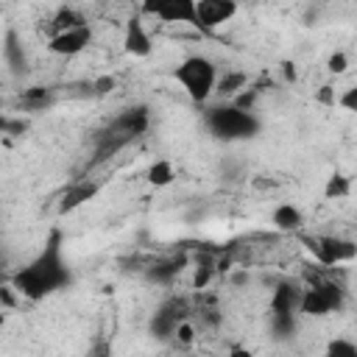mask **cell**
Listing matches in <instances>:
<instances>
[{
	"label": "cell",
	"instance_id": "7c38bea8",
	"mask_svg": "<svg viewBox=\"0 0 357 357\" xmlns=\"http://www.w3.org/2000/svg\"><path fill=\"white\" fill-rule=\"evenodd\" d=\"M271 223H273L279 231H296V229H301L304 215H301V209L293 206V204H279V206L273 209V215H271Z\"/></svg>",
	"mask_w": 357,
	"mask_h": 357
},
{
	"label": "cell",
	"instance_id": "44dd1931",
	"mask_svg": "<svg viewBox=\"0 0 357 357\" xmlns=\"http://www.w3.org/2000/svg\"><path fill=\"white\" fill-rule=\"evenodd\" d=\"M326 354H335V357H357V343H349V340H332L326 346Z\"/></svg>",
	"mask_w": 357,
	"mask_h": 357
},
{
	"label": "cell",
	"instance_id": "ffe728a7",
	"mask_svg": "<svg viewBox=\"0 0 357 357\" xmlns=\"http://www.w3.org/2000/svg\"><path fill=\"white\" fill-rule=\"evenodd\" d=\"M28 109H39V106H45L47 100H50V92L47 89H42V86H33V89H28V92H22V98H20Z\"/></svg>",
	"mask_w": 357,
	"mask_h": 357
},
{
	"label": "cell",
	"instance_id": "d6986e66",
	"mask_svg": "<svg viewBox=\"0 0 357 357\" xmlns=\"http://www.w3.org/2000/svg\"><path fill=\"white\" fill-rule=\"evenodd\" d=\"M178 271H181V259H170V262L153 265V268L148 271V276H151L153 282H167V279H173Z\"/></svg>",
	"mask_w": 357,
	"mask_h": 357
},
{
	"label": "cell",
	"instance_id": "484cf974",
	"mask_svg": "<svg viewBox=\"0 0 357 357\" xmlns=\"http://www.w3.org/2000/svg\"><path fill=\"white\" fill-rule=\"evenodd\" d=\"M254 100H257V89H243L240 95H234V106L237 109H245V112L254 109Z\"/></svg>",
	"mask_w": 357,
	"mask_h": 357
},
{
	"label": "cell",
	"instance_id": "7a4b0ae2",
	"mask_svg": "<svg viewBox=\"0 0 357 357\" xmlns=\"http://www.w3.org/2000/svg\"><path fill=\"white\" fill-rule=\"evenodd\" d=\"M176 81L195 103H204L218 89V70L206 56H187L176 67Z\"/></svg>",
	"mask_w": 357,
	"mask_h": 357
},
{
	"label": "cell",
	"instance_id": "2e32d148",
	"mask_svg": "<svg viewBox=\"0 0 357 357\" xmlns=\"http://www.w3.org/2000/svg\"><path fill=\"white\" fill-rule=\"evenodd\" d=\"M78 25H86L84 17H81L78 11H73V8H61V11H56V17L50 20V36H56V33H61V31H70V28H78Z\"/></svg>",
	"mask_w": 357,
	"mask_h": 357
},
{
	"label": "cell",
	"instance_id": "f546056e",
	"mask_svg": "<svg viewBox=\"0 0 357 357\" xmlns=\"http://www.w3.org/2000/svg\"><path fill=\"white\" fill-rule=\"evenodd\" d=\"M282 73H284L287 81H293V78H296V64H293V61H284V64H282Z\"/></svg>",
	"mask_w": 357,
	"mask_h": 357
},
{
	"label": "cell",
	"instance_id": "7402d4cb",
	"mask_svg": "<svg viewBox=\"0 0 357 357\" xmlns=\"http://www.w3.org/2000/svg\"><path fill=\"white\" fill-rule=\"evenodd\" d=\"M212 276H215V268H212L209 262L198 265V268H195V276H192V287H195V290H204V287L212 282Z\"/></svg>",
	"mask_w": 357,
	"mask_h": 357
},
{
	"label": "cell",
	"instance_id": "83f0119b",
	"mask_svg": "<svg viewBox=\"0 0 357 357\" xmlns=\"http://www.w3.org/2000/svg\"><path fill=\"white\" fill-rule=\"evenodd\" d=\"M14 290H17L14 284H3V287H0V304H3L6 310H11V307L17 304V298H14Z\"/></svg>",
	"mask_w": 357,
	"mask_h": 357
},
{
	"label": "cell",
	"instance_id": "4fadbf2b",
	"mask_svg": "<svg viewBox=\"0 0 357 357\" xmlns=\"http://www.w3.org/2000/svg\"><path fill=\"white\" fill-rule=\"evenodd\" d=\"M301 290H296L290 282H282L271 296V312H293L298 307Z\"/></svg>",
	"mask_w": 357,
	"mask_h": 357
},
{
	"label": "cell",
	"instance_id": "6da1fadb",
	"mask_svg": "<svg viewBox=\"0 0 357 357\" xmlns=\"http://www.w3.org/2000/svg\"><path fill=\"white\" fill-rule=\"evenodd\" d=\"M67 279H70V271H67V265L61 259L59 234H53L50 243H47V248L31 265H25L20 273H14L11 284L17 287L20 296L36 301V298H45L47 293L59 290L61 284H67Z\"/></svg>",
	"mask_w": 357,
	"mask_h": 357
},
{
	"label": "cell",
	"instance_id": "8fae6325",
	"mask_svg": "<svg viewBox=\"0 0 357 357\" xmlns=\"http://www.w3.org/2000/svg\"><path fill=\"white\" fill-rule=\"evenodd\" d=\"M95 192H98V184H95V181H78V184L67 187V192L61 195L59 209H61V212H73V209H78L81 204L92 201V198H95Z\"/></svg>",
	"mask_w": 357,
	"mask_h": 357
},
{
	"label": "cell",
	"instance_id": "cb8c5ba5",
	"mask_svg": "<svg viewBox=\"0 0 357 357\" xmlns=\"http://www.w3.org/2000/svg\"><path fill=\"white\" fill-rule=\"evenodd\" d=\"M176 340H178L181 346H190V343L195 340V326H192L187 318H184V321L176 326Z\"/></svg>",
	"mask_w": 357,
	"mask_h": 357
},
{
	"label": "cell",
	"instance_id": "5b68a950",
	"mask_svg": "<svg viewBox=\"0 0 357 357\" xmlns=\"http://www.w3.org/2000/svg\"><path fill=\"white\" fill-rule=\"evenodd\" d=\"M307 243H310V251L315 254V259L321 265H326V268L340 265V262H349V259L357 257V243L354 240H343V237L326 234V237H312Z\"/></svg>",
	"mask_w": 357,
	"mask_h": 357
},
{
	"label": "cell",
	"instance_id": "e0dca14e",
	"mask_svg": "<svg viewBox=\"0 0 357 357\" xmlns=\"http://www.w3.org/2000/svg\"><path fill=\"white\" fill-rule=\"evenodd\" d=\"M173 178H176V173H173V165L167 159H156L148 167V181L153 187H167V184H173Z\"/></svg>",
	"mask_w": 357,
	"mask_h": 357
},
{
	"label": "cell",
	"instance_id": "9a60e30c",
	"mask_svg": "<svg viewBox=\"0 0 357 357\" xmlns=\"http://www.w3.org/2000/svg\"><path fill=\"white\" fill-rule=\"evenodd\" d=\"M351 192V178L343 176V173H332L324 184V198L326 201H340V198H349Z\"/></svg>",
	"mask_w": 357,
	"mask_h": 357
},
{
	"label": "cell",
	"instance_id": "d4e9b609",
	"mask_svg": "<svg viewBox=\"0 0 357 357\" xmlns=\"http://www.w3.org/2000/svg\"><path fill=\"white\" fill-rule=\"evenodd\" d=\"M114 86H117V78H114V75H100V78H95V84H92L95 95H109Z\"/></svg>",
	"mask_w": 357,
	"mask_h": 357
},
{
	"label": "cell",
	"instance_id": "30bf717a",
	"mask_svg": "<svg viewBox=\"0 0 357 357\" xmlns=\"http://www.w3.org/2000/svg\"><path fill=\"white\" fill-rule=\"evenodd\" d=\"M123 47H126V53H128V56H137V59H142V56H148V53L153 50V45H151V36H148L145 25H142L137 17H131V20L126 22Z\"/></svg>",
	"mask_w": 357,
	"mask_h": 357
},
{
	"label": "cell",
	"instance_id": "277c9868",
	"mask_svg": "<svg viewBox=\"0 0 357 357\" xmlns=\"http://www.w3.org/2000/svg\"><path fill=\"white\" fill-rule=\"evenodd\" d=\"M340 301H343V293H340V287H337L335 282H318V284L301 290L298 310H301L304 315L321 318V315L335 312V310L340 307Z\"/></svg>",
	"mask_w": 357,
	"mask_h": 357
},
{
	"label": "cell",
	"instance_id": "ac0fdd59",
	"mask_svg": "<svg viewBox=\"0 0 357 357\" xmlns=\"http://www.w3.org/2000/svg\"><path fill=\"white\" fill-rule=\"evenodd\" d=\"M245 84H248L245 73H226L223 78H218V89L215 92H220L226 98H234V95H240L245 89Z\"/></svg>",
	"mask_w": 357,
	"mask_h": 357
},
{
	"label": "cell",
	"instance_id": "3957f363",
	"mask_svg": "<svg viewBox=\"0 0 357 357\" xmlns=\"http://www.w3.org/2000/svg\"><path fill=\"white\" fill-rule=\"evenodd\" d=\"M209 126H212V131H215L218 137H226V139H237V137H251V134H257V120L251 117V112L237 109V106L212 109Z\"/></svg>",
	"mask_w": 357,
	"mask_h": 357
},
{
	"label": "cell",
	"instance_id": "8992f818",
	"mask_svg": "<svg viewBox=\"0 0 357 357\" xmlns=\"http://www.w3.org/2000/svg\"><path fill=\"white\" fill-rule=\"evenodd\" d=\"M198 0H142V14L162 22H190L195 25Z\"/></svg>",
	"mask_w": 357,
	"mask_h": 357
},
{
	"label": "cell",
	"instance_id": "4316f807",
	"mask_svg": "<svg viewBox=\"0 0 357 357\" xmlns=\"http://www.w3.org/2000/svg\"><path fill=\"white\" fill-rule=\"evenodd\" d=\"M337 106H343L346 112H354V114H357V86H349V89L337 98Z\"/></svg>",
	"mask_w": 357,
	"mask_h": 357
},
{
	"label": "cell",
	"instance_id": "5bb4252c",
	"mask_svg": "<svg viewBox=\"0 0 357 357\" xmlns=\"http://www.w3.org/2000/svg\"><path fill=\"white\" fill-rule=\"evenodd\" d=\"M114 128L120 131V134H142L145 128H148V112L142 109V106H137V109H128L126 114H120L117 117V123H114Z\"/></svg>",
	"mask_w": 357,
	"mask_h": 357
},
{
	"label": "cell",
	"instance_id": "f1b7e54d",
	"mask_svg": "<svg viewBox=\"0 0 357 357\" xmlns=\"http://www.w3.org/2000/svg\"><path fill=\"white\" fill-rule=\"evenodd\" d=\"M318 100H324V103H335V95H332V86H321V92H318Z\"/></svg>",
	"mask_w": 357,
	"mask_h": 357
},
{
	"label": "cell",
	"instance_id": "52a82bcc",
	"mask_svg": "<svg viewBox=\"0 0 357 357\" xmlns=\"http://www.w3.org/2000/svg\"><path fill=\"white\" fill-rule=\"evenodd\" d=\"M234 14H237V3H234V0H198L195 25L212 31V28L229 22Z\"/></svg>",
	"mask_w": 357,
	"mask_h": 357
},
{
	"label": "cell",
	"instance_id": "603a6c76",
	"mask_svg": "<svg viewBox=\"0 0 357 357\" xmlns=\"http://www.w3.org/2000/svg\"><path fill=\"white\" fill-rule=\"evenodd\" d=\"M326 67H329V73H335V75H343V73L349 70V59H346V53L335 50V53L326 59Z\"/></svg>",
	"mask_w": 357,
	"mask_h": 357
},
{
	"label": "cell",
	"instance_id": "9c48e42d",
	"mask_svg": "<svg viewBox=\"0 0 357 357\" xmlns=\"http://www.w3.org/2000/svg\"><path fill=\"white\" fill-rule=\"evenodd\" d=\"M89 42H92L89 25H78V28H70V31H61V33L50 36L47 47H50V53H56V56H75V53H81Z\"/></svg>",
	"mask_w": 357,
	"mask_h": 357
},
{
	"label": "cell",
	"instance_id": "ba28073f",
	"mask_svg": "<svg viewBox=\"0 0 357 357\" xmlns=\"http://www.w3.org/2000/svg\"><path fill=\"white\" fill-rule=\"evenodd\" d=\"M190 315L187 301L184 298H170L159 307V312L153 315V335L156 337H170L176 335V326Z\"/></svg>",
	"mask_w": 357,
	"mask_h": 357
}]
</instances>
